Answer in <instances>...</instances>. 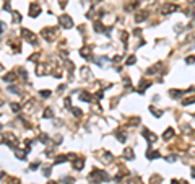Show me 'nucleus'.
I'll return each mask as SVG.
<instances>
[{
    "mask_svg": "<svg viewBox=\"0 0 195 184\" xmlns=\"http://www.w3.org/2000/svg\"><path fill=\"white\" fill-rule=\"evenodd\" d=\"M65 5H67V0H60V7H62V8L65 7Z\"/></svg>",
    "mask_w": 195,
    "mask_h": 184,
    "instance_id": "obj_46",
    "label": "nucleus"
},
{
    "mask_svg": "<svg viewBox=\"0 0 195 184\" xmlns=\"http://www.w3.org/2000/svg\"><path fill=\"white\" fill-rule=\"evenodd\" d=\"M72 112H73V116H76V117H81V111L80 109H72Z\"/></svg>",
    "mask_w": 195,
    "mask_h": 184,
    "instance_id": "obj_35",
    "label": "nucleus"
},
{
    "mask_svg": "<svg viewBox=\"0 0 195 184\" xmlns=\"http://www.w3.org/2000/svg\"><path fill=\"white\" fill-rule=\"evenodd\" d=\"M179 10V5L177 3H164L161 7V13H164V15H171V13H174Z\"/></svg>",
    "mask_w": 195,
    "mask_h": 184,
    "instance_id": "obj_3",
    "label": "nucleus"
},
{
    "mask_svg": "<svg viewBox=\"0 0 195 184\" xmlns=\"http://www.w3.org/2000/svg\"><path fill=\"white\" fill-rule=\"evenodd\" d=\"M49 184H55V183H54V181H50V183H49Z\"/></svg>",
    "mask_w": 195,
    "mask_h": 184,
    "instance_id": "obj_53",
    "label": "nucleus"
},
{
    "mask_svg": "<svg viewBox=\"0 0 195 184\" xmlns=\"http://www.w3.org/2000/svg\"><path fill=\"white\" fill-rule=\"evenodd\" d=\"M3 26H5V25H3V23H2V21H0V33L3 31Z\"/></svg>",
    "mask_w": 195,
    "mask_h": 184,
    "instance_id": "obj_49",
    "label": "nucleus"
},
{
    "mask_svg": "<svg viewBox=\"0 0 195 184\" xmlns=\"http://www.w3.org/2000/svg\"><path fill=\"white\" fill-rule=\"evenodd\" d=\"M192 178H195V168H192Z\"/></svg>",
    "mask_w": 195,
    "mask_h": 184,
    "instance_id": "obj_51",
    "label": "nucleus"
},
{
    "mask_svg": "<svg viewBox=\"0 0 195 184\" xmlns=\"http://www.w3.org/2000/svg\"><path fill=\"white\" fill-rule=\"evenodd\" d=\"M65 184H73V179H70V178H67V179H65Z\"/></svg>",
    "mask_w": 195,
    "mask_h": 184,
    "instance_id": "obj_45",
    "label": "nucleus"
},
{
    "mask_svg": "<svg viewBox=\"0 0 195 184\" xmlns=\"http://www.w3.org/2000/svg\"><path fill=\"white\" fill-rule=\"evenodd\" d=\"M59 23H60L62 28H67V29L73 26V20H72V17H68V15H60V17H59Z\"/></svg>",
    "mask_w": 195,
    "mask_h": 184,
    "instance_id": "obj_2",
    "label": "nucleus"
},
{
    "mask_svg": "<svg viewBox=\"0 0 195 184\" xmlns=\"http://www.w3.org/2000/svg\"><path fill=\"white\" fill-rule=\"evenodd\" d=\"M176 160H177V156H176V155H167L166 156V161H169V163H174Z\"/></svg>",
    "mask_w": 195,
    "mask_h": 184,
    "instance_id": "obj_30",
    "label": "nucleus"
},
{
    "mask_svg": "<svg viewBox=\"0 0 195 184\" xmlns=\"http://www.w3.org/2000/svg\"><path fill=\"white\" fill-rule=\"evenodd\" d=\"M143 137H145L148 142H151V143H154V142H156V139H158L156 134H153V132H150V131H143Z\"/></svg>",
    "mask_w": 195,
    "mask_h": 184,
    "instance_id": "obj_9",
    "label": "nucleus"
},
{
    "mask_svg": "<svg viewBox=\"0 0 195 184\" xmlns=\"http://www.w3.org/2000/svg\"><path fill=\"white\" fill-rule=\"evenodd\" d=\"M174 31L176 33H181L182 31V25H177V28H174Z\"/></svg>",
    "mask_w": 195,
    "mask_h": 184,
    "instance_id": "obj_43",
    "label": "nucleus"
},
{
    "mask_svg": "<svg viewBox=\"0 0 195 184\" xmlns=\"http://www.w3.org/2000/svg\"><path fill=\"white\" fill-rule=\"evenodd\" d=\"M39 139H41V142H44V143H46L47 140H49V139H47V135H41V137H39Z\"/></svg>",
    "mask_w": 195,
    "mask_h": 184,
    "instance_id": "obj_42",
    "label": "nucleus"
},
{
    "mask_svg": "<svg viewBox=\"0 0 195 184\" xmlns=\"http://www.w3.org/2000/svg\"><path fill=\"white\" fill-rule=\"evenodd\" d=\"M90 179H96V183H101V181H107L109 176H107V173L101 171V169H94V171L90 174Z\"/></svg>",
    "mask_w": 195,
    "mask_h": 184,
    "instance_id": "obj_1",
    "label": "nucleus"
},
{
    "mask_svg": "<svg viewBox=\"0 0 195 184\" xmlns=\"http://www.w3.org/2000/svg\"><path fill=\"white\" fill-rule=\"evenodd\" d=\"M44 176H50V168H44Z\"/></svg>",
    "mask_w": 195,
    "mask_h": 184,
    "instance_id": "obj_40",
    "label": "nucleus"
},
{
    "mask_svg": "<svg viewBox=\"0 0 195 184\" xmlns=\"http://www.w3.org/2000/svg\"><path fill=\"white\" fill-rule=\"evenodd\" d=\"M150 112H151L154 117H161V116H163V111L156 109V108H153V106H150Z\"/></svg>",
    "mask_w": 195,
    "mask_h": 184,
    "instance_id": "obj_19",
    "label": "nucleus"
},
{
    "mask_svg": "<svg viewBox=\"0 0 195 184\" xmlns=\"http://www.w3.org/2000/svg\"><path fill=\"white\" fill-rule=\"evenodd\" d=\"M94 31H96V33H104L106 28H104V25L101 23V21H96V23H94Z\"/></svg>",
    "mask_w": 195,
    "mask_h": 184,
    "instance_id": "obj_17",
    "label": "nucleus"
},
{
    "mask_svg": "<svg viewBox=\"0 0 195 184\" xmlns=\"http://www.w3.org/2000/svg\"><path fill=\"white\" fill-rule=\"evenodd\" d=\"M151 181H153L151 184H159L158 181H161V178H159V176H153V178H151Z\"/></svg>",
    "mask_w": 195,
    "mask_h": 184,
    "instance_id": "obj_36",
    "label": "nucleus"
},
{
    "mask_svg": "<svg viewBox=\"0 0 195 184\" xmlns=\"http://www.w3.org/2000/svg\"><path fill=\"white\" fill-rule=\"evenodd\" d=\"M39 13H41V7H39L37 3H31V7H29V17L36 18Z\"/></svg>",
    "mask_w": 195,
    "mask_h": 184,
    "instance_id": "obj_7",
    "label": "nucleus"
},
{
    "mask_svg": "<svg viewBox=\"0 0 195 184\" xmlns=\"http://www.w3.org/2000/svg\"><path fill=\"white\" fill-rule=\"evenodd\" d=\"M12 109L15 111V112H18V111H20V104H18V103H12Z\"/></svg>",
    "mask_w": 195,
    "mask_h": 184,
    "instance_id": "obj_34",
    "label": "nucleus"
},
{
    "mask_svg": "<svg viewBox=\"0 0 195 184\" xmlns=\"http://www.w3.org/2000/svg\"><path fill=\"white\" fill-rule=\"evenodd\" d=\"M148 86H151V82H148V80H141V82H140V86H138V93L143 94Z\"/></svg>",
    "mask_w": 195,
    "mask_h": 184,
    "instance_id": "obj_10",
    "label": "nucleus"
},
{
    "mask_svg": "<svg viewBox=\"0 0 195 184\" xmlns=\"http://www.w3.org/2000/svg\"><path fill=\"white\" fill-rule=\"evenodd\" d=\"M116 137H117V140H119L121 143H124L125 140H127V135H125V132H119V131H117V132H116Z\"/></svg>",
    "mask_w": 195,
    "mask_h": 184,
    "instance_id": "obj_18",
    "label": "nucleus"
},
{
    "mask_svg": "<svg viewBox=\"0 0 195 184\" xmlns=\"http://www.w3.org/2000/svg\"><path fill=\"white\" fill-rule=\"evenodd\" d=\"M174 134H176V131L169 127V129H166V132L163 134V139H164V140H171L172 137H174Z\"/></svg>",
    "mask_w": 195,
    "mask_h": 184,
    "instance_id": "obj_12",
    "label": "nucleus"
},
{
    "mask_svg": "<svg viewBox=\"0 0 195 184\" xmlns=\"http://www.w3.org/2000/svg\"><path fill=\"white\" fill-rule=\"evenodd\" d=\"M169 94H171V98H181V96H184L185 94V91H182V90H171L169 91Z\"/></svg>",
    "mask_w": 195,
    "mask_h": 184,
    "instance_id": "obj_14",
    "label": "nucleus"
},
{
    "mask_svg": "<svg viewBox=\"0 0 195 184\" xmlns=\"http://www.w3.org/2000/svg\"><path fill=\"white\" fill-rule=\"evenodd\" d=\"M3 8H5V10H10V3H8V2H7V3L3 5Z\"/></svg>",
    "mask_w": 195,
    "mask_h": 184,
    "instance_id": "obj_47",
    "label": "nucleus"
},
{
    "mask_svg": "<svg viewBox=\"0 0 195 184\" xmlns=\"http://www.w3.org/2000/svg\"><path fill=\"white\" fill-rule=\"evenodd\" d=\"M5 176V173H3V169H0V178H3Z\"/></svg>",
    "mask_w": 195,
    "mask_h": 184,
    "instance_id": "obj_50",
    "label": "nucleus"
},
{
    "mask_svg": "<svg viewBox=\"0 0 195 184\" xmlns=\"http://www.w3.org/2000/svg\"><path fill=\"white\" fill-rule=\"evenodd\" d=\"M10 184H20V181H18V179H12V183H10Z\"/></svg>",
    "mask_w": 195,
    "mask_h": 184,
    "instance_id": "obj_48",
    "label": "nucleus"
},
{
    "mask_svg": "<svg viewBox=\"0 0 195 184\" xmlns=\"http://www.w3.org/2000/svg\"><path fill=\"white\" fill-rule=\"evenodd\" d=\"M80 54H81V57H85V59H91V54H90V47H83Z\"/></svg>",
    "mask_w": 195,
    "mask_h": 184,
    "instance_id": "obj_21",
    "label": "nucleus"
},
{
    "mask_svg": "<svg viewBox=\"0 0 195 184\" xmlns=\"http://www.w3.org/2000/svg\"><path fill=\"white\" fill-rule=\"evenodd\" d=\"M192 103H195V94L194 96H190V98H187V99H184V106H189V104H192Z\"/></svg>",
    "mask_w": 195,
    "mask_h": 184,
    "instance_id": "obj_26",
    "label": "nucleus"
},
{
    "mask_svg": "<svg viewBox=\"0 0 195 184\" xmlns=\"http://www.w3.org/2000/svg\"><path fill=\"white\" fill-rule=\"evenodd\" d=\"M148 15L150 13L146 12V10H140V12L135 13V21H137V23H141V21H145L146 18H148Z\"/></svg>",
    "mask_w": 195,
    "mask_h": 184,
    "instance_id": "obj_6",
    "label": "nucleus"
},
{
    "mask_svg": "<svg viewBox=\"0 0 195 184\" xmlns=\"http://www.w3.org/2000/svg\"><path fill=\"white\" fill-rule=\"evenodd\" d=\"M101 161H104V163H111V161H112V153H109V151H103V158H101Z\"/></svg>",
    "mask_w": 195,
    "mask_h": 184,
    "instance_id": "obj_16",
    "label": "nucleus"
},
{
    "mask_svg": "<svg viewBox=\"0 0 195 184\" xmlns=\"http://www.w3.org/2000/svg\"><path fill=\"white\" fill-rule=\"evenodd\" d=\"M72 165H73L75 169H81V168L85 166V158H75Z\"/></svg>",
    "mask_w": 195,
    "mask_h": 184,
    "instance_id": "obj_11",
    "label": "nucleus"
},
{
    "mask_svg": "<svg viewBox=\"0 0 195 184\" xmlns=\"http://www.w3.org/2000/svg\"><path fill=\"white\" fill-rule=\"evenodd\" d=\"M15 80H17V75L13 74V72H8V74L3 77V82H7V83H13Z\"/></svg>",
    "mask_w": 195,
    "mask_h": 184,
    "instance_id": "obj_15",
    "label": "nucleus"
},
{
    "mask_svg": "<svg viewBox=\"0 0 195 184\" xmlns=\"http://www.w3.org/2000/svg\"><path fill=\"white\" fill-rule=\"evenodd\" d=\"M185 64H195V56H187V57H185Z\"/></svg>",
    "mask_w": 195,
    "mask_h": 184,
    "instance_id": "obj_29",
    "label": "nucleus"
},
{
    "mask_svg": "<svg viewBox=\"0 0 195 184\" xmlns=\"http://www.w3.org/2000/svg\"><path fill=\"white\" fill-rule=\"evenodd\" d=\"M42 36L46 37L47 41H54V39H55V28H46V29H42Z\"/></svg>",
    "mask_w": 195,
    "mask_h": 184,
    "instance_id": "obj_4",
    "label": "nucleus"
},
{
    "mask_svg": "<svg viewBox=\"0 0 195 184\" xmlns=\"http://www.w3.org/2000/svg\"><path fill=\"white\" fill-rule=\"evenodd\" d=\"M41 96H42V98H49V96H50V91H49V90H42V91H41Z\"/></svg>",
    "mask_w": 195,
    "mask_h": 184,
    "instance_id": "obj_33",
    "label": "nucleus"
},
{
    "mask_svg": "<svg viewBox=\"0 0 195 184\" xmlns=\"http://www.w3.org/2000/svg\"><path fill=\"white\" fill-rule=\"evenodd\" d=\"M44 117H46V119H52V117H54V112H52L50 108H47V109L44 111Z\"/></svg>",
    "mask_w": 195,
    "mask_h": 184,
    "instance_id": "obj_23",
    "label": "nucleus"
},
{
    "mask_svg": "<svg viewBox=\"0 0 195 184\" xmlns=\"http://www.w3.org/2000/svg\"><path fill=\"white\" fill-rule=\"evenodd\" d=\"M21 36L25 37L26 41H29V42H33V44H36V36H34L33 33H31V31H28V29H21Z\"/></svg>",
    "mask_w": 195,
    "mask_h": 184,
    "instance_id": "obj_5",
    "label": "nucleus"
},
{
    "mask_svg": "<svg viewBox=\"0 0 195 184\" xmlns=\"http://www.w3.org/2000/svg\"><path fill=\"white\" fill-rule=\"evenodd\" d=\"M187 2H189V3H195V0H187Z\"/></svg>",
    "mask_w": 195,
    "mask_h": 184,
    "instance_id": "obj_52",
    "label": "nucleus"
},
{
    "mask_svg": "<svg viewBox=\"0 0 195 184\" xmlns=\"http://www.w3.org/2000/svg\"><path fill=\"white\" fill-rule=\"evenodd\" d=\"M68 158H70V156H65V155H62V156H57V158H55V165H59V163H63V161H67Z\"/></svg>",
    "mask_w": 195,
    "mask_h": 184,
    "instance_id": "obj_25",
    "label": "nucleus"
},
{
    "mask_svg": "<svg viewBox=\"0 0 195 184\" xmlns=\"http://www.w3.org/2000/svg\"><path fill=\"white\" fill-rule=\"evenodd\" d=\"M135 62H137V57H135V56H130V57L127 59V62H125V65H133Z\"/></svg>",
    "mask_w": 195,
    "mask_h": 184,
    "instance_id": "obj_28",
    "label": "nucleus"
},
{
    "mask_svg": "<svg viewBox=\"0 0 195 184\" xmlns=\"http://www.w3.org/2000/svg\"><path fill=\"white\" fill-rule=\"evenodd\" d=\"M138 124H140V117H133L130 121V126H138Z\"/></svg>",
    "mask_w": 195,
    "mask_h": 184,
    "instance_id": "obj_31",
    "label": "nucleus"
},
{
    "mask_svg": "<svg viewBox=\"0 0 195 184\" xmlns=\"http://www.w3.org/2000/svg\"><path fill=\"white\" fill-rule=\"evenodd\" d=\"M80 99H81V101L90 103V101H91V96H90L88 93H81V94H80Z\"/></svg>",
    "mask_w": 195,
    "mask_h": 184,
    "instance_id": "obj_24",
    "label": "nucleus"
},
{
    "mask_svg": "<svg viewBox=\"0 0 195 184\" xmlns=\"http://www.w3.org/2000/svg\"><path fill=\"white\" fill-rule=\"evenodd\" d=\"M20 75L23 77V80H28V74H26L25 69H20Z\"/></svg>",
    "mask_w": 195,
    "mask_h": 184,
    "instance_id": "obj_32",
    "label": "nucleus"
},
{
    "mask_svg": "<svg viewBox=\"0 0 195 184\" xmlns=\"http://www.w3.org/2000/svg\"><path fill=\"white\" fill-rule=\"evenodd\" d=\"M146 156H148V160H156L159 158V151H146Z\"/></svg>",
    "mask_w": 195,
    "mask_h": 184,
    "instance_id": "obj_20",
    "label": "nucleus"
},
{
    "mask_svg": "<svg viewBox=\"0 0 195 184\" xmlns=\"http://www.w3.org/2000/svg\"><path fill=\"white\" fill-rule=\"evenodd\" d=\"M37 59H39V54H34V56H31V57H29V60H31V62H36Z\"/></svg>",
    "mask_w": 195,
    "mask_h": 184,
    "instance_id": "obj_39",
    "label": "nucleus"
},
{
    "mask_svg": "<svg viewBox=\"0 0 195 184\" xmlns=\"http://www.w3.org/2000/svg\"><path fill=\"white\" fill-rule=\"evenodd\" d=\"M187 17H195V8H192V10H187V13H185Z\"/></svg>",
    "mask_w": 195,
    "mask_h": 184,
    "instance_id": "obj_37",
    "label": "nucleus"
},
{
    "mask_svg": "<svg viewBox=\"0 0 195 184\" xmlns=\"http://www.w3.org/2000/svg\"><path fill=\"white\" fill-rule=\"evenodd\" d=\"M47 72H49V69H47V67H42V65H37V69H36V74H37V75L47 74Z\"/></svg>",
    "mask_w": 195,
    "mask_h": 184,
    "instance_id": "obj_22",
    "label": "nucleus"
},
{
    "mask_svg": "<svg viewBox=\"0 0 195 184\" xmlns=\"http://www.w3.org/2000/svg\"><path fill=\"white\" fill-rule=\"evenodd\" d=\"M127 36H129L127 33H122V42H124V46H127Z\"/></svg>",
    "mask_w": 195,
    "mask_h": 184,
    "instance_id": "obj_38",
    "label": "nucleus"
},
{
    "mask_svg": "<svg viewBox=\"0 0 195 184\" xmlns=\"http://www.w3.org/2000/svg\"><path fill=\"white\" fill-rule=\"evenodd\" d=\"M70 103H72L70 98H65V106H67V108H70Z\"/></svg>",
    "mask_w": 195,
    "mask_h": 184,
    "instance_id": "obj_44",
    "label": "nucleus"
},
{
    "mask_svg": "<svg viewBox=\"0 0 195 184\" xmlns=\"http://www.w3.org/2000/svg\"><path fill=\"white\" fill-rule=\"evenodd\" d=\"M8 91H12V93H15V94H17V93H20V91H18L17 88H15V86H10V88H8Z\"/></svg>",
    "mask_w": 195,
    "mask_h": 184,
    "instance_id": "obj_41",
    "label": "nucleus"
},
{
    "mask_svg": "<svg viewBox=\"0 0 195 184\" xmlns=\"http://www.w3.org/2000/svg\"><path fill=\"white\" fill-rule=\"evenodd\" d=\"M135 153H133V148H124V158L125 160H133Z\"/></svg>",
    "mask_w": 195,
    "mask_h": 184,
    "instance_id": "obj_13",
    "label": "nucleus"
},
{
    "mask_svg": "<svg viewBox=\"0 0 195 184\" xmlns=\"http://www.w3.org/2000/svg\"><path fill=\"white\" fill-rule=\"evenodd\" d=\"M161 69H163V64H159V62H158V64H154L153 67H150V69L146 70V74H148V75H154V74H158Z\"/></svg>",
    "mask_w": 195,
    "mask_h": 184,
    "instance_id": "obj_8",
    "label": "nucleus"
},
{
    "mask_svg": "<svg viewBox=\"0 0 195 184\" xmlns=\"http://www.w3.org/2000/svg\"><path fill=\"white\" fill-rule=\"evenodd\" d=\"M138 3H140L138 0H133V2H132L130 5H127V7H125V10H133L135 7H138Z\"/></svg>",
    "mask_w": 195,
    "mask_h": 184,
    "instance_id": "obj_27",
    "label": "nucleus"
}]
</instances>
